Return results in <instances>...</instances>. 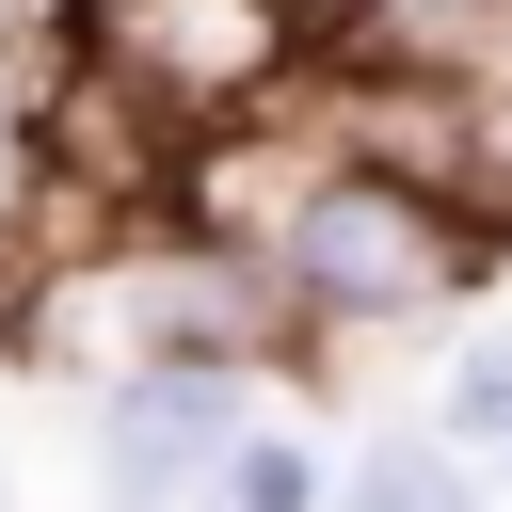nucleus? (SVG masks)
<instances>
[{"label":"nucleus","mask_w":512,"mask_h":512,"mask_svg":"<svg viewBox=\"0 0 512 512\" xmlns=\"http://www.w3.org/2000/svg\"><path fill=\"white\" fill-rule=\"evenodd\" d=\"M64 48L112 64L128 96H160L176 128H240L304 80V48H336L304 0H64Z\"/></svg>","instance_id":"2"},{"label":"nucleus","mask_w":512,"mask_h":512,"mask_svg":"<svg viewBox=\"0 0 512 512\" xmlns=\"http://www.w3.org/2000/svg\"><path fill=\"white\" fill-rule=\"evenodd\" d=\"M336 512H480V496H464V448L448 432H368L336 464Z\"/></svg>","instance_id":"4"},{"label":"nucleus","mask_w":512,"mask_h":512,"mask_svg":"<svg viewBox=\"0 0 512 512\" xmlns=\"http://www.w3.org/2000/svg\"><path fill=\"white\" fill-rule=\"evenodd\" d=\"M224 512H336V496H320V448H304V432H240Z\"/></svg>","instance_id":"6"},{"label":"nucleus","mask_w":512,"mask_h":512,"mask_svg":"<svg viewBox=\"0 0 512 512\" xmlns=\"http://www.w3.org/2000/svg\"><path fill=\"white\" fill-rule=\"evenodd\" d=\"M496 224L448 192V176H400V160H320V192L288 208L272 272L304 304V336H384V320H448L496 288Z\"/></svg>","instance_id":"1"},{"label":"nucleus","mask_w":512,"mask_h":512,"mask_svg":"<svg viewBox=\"0 0 512 512\" xmlns=\"http://www.w3.org/2000/svg\"><path fill=\"white\" fill-rule=\"evenodd\" d=\"M304 16H320V32H352V16H368V0H304Z\"/></svg>","instance_id":"8"},{"label":"nucleus","mask_w":512,"mask_h":512,"mask_svg":"<svg viewBox=\"0 0 512 512\" xmlns=\"http://www.w3.org/2000/svg\"><path fill=\"white\" fill-rule=\"evenodd\" d=\"M432 432H448V448H512V320L448 352V384H432Z\"/></svg>","instance_id":"5"},{"label":"nucleus","mask_w":512,"mask_h":512,"mask_svg":"<svg viewBox=\"0 0 512 512\" xmlns=\"http://www.w3.org/2000/svg\"><path fill=\"white\" fill-rule=\"evenodd\" d=\"M448 192L512 240V96H464V160H448Z\"/></svg>","instance_id":"7"},{"label":"nucleus","mask_w":512,"mask_h":512,"mask_svg":"<svg viewBox=\"0 0 512 512\" xmlns=\"http://www.w3.org/2000/svg\"><path fill=\"white\" fill-rule=\"evenodd\" d=\"M256 432V368H112L96 384V464L112 512H224V464Z\"/></svg>","instance_id":"3"}]
</instances>
